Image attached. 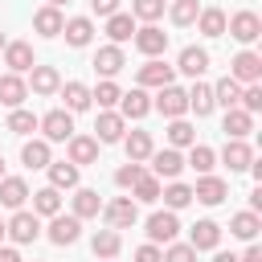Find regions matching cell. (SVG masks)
Here are the masks:
<instances>
[{
  "label": "cell",
  "mask_w": 262,
  "mask_h": 262,
  "mask_svg": "<svg viewBox=\"0 0 262 262\" xmlns=\"http://www.w3.org/2000/svg\"><path fill=\"white\" fill-rule=\"evenodd\" d=\"M237 106H242L246 115H258V111H262V82H250V86H242V98H237Z\"/></svg>",
  "instance_id": "obj_47"
},
{
  "label": "cell",
  "mask_w": 262,
  "mask_h": 262,
  "mask_svg": "<svg viewBox=\"0 0 262 262\" xmlns=\"http://www.w3.org/2000/svg\"><path fill=\"white\" fill-rule=\"evenodd\" d=\"M237 262H262V246H258V242H250V246H246V254H242Z\"/></svg>",
  "instance_id": "obj_52"
},
{
  "label": "cell",
  "mask_w": 262,
  "mask_h": 262,
  "mask_svg": "<svg viewBox=\"0 0 262 262\" xmlns=\"http://www.w3.org/2000/svg\"><path fill=\"white\" fill-rule=\"evenodd\" d=\"M196 29H201L205 37H221V33H225V12H221V8H201V12H196Z\"/></svg>",
  "instance_id": "obj_42"
},
{
  "label": "cell",
  "mask_w": 262,
  "mask_h": 262,
  "mask_svg": "<svg viewBox=\"0 0 262 262\" xmlns=\"http://www.w3.org/2000/svg\"><path fill=\"white\" fill-rule=\"evenodd\" d=\"M147 111H151V98H147L143 86H135V90H127V94L119 98V115H123V119H143Z\"/></svg>",
  "instance_id": "obj_26"
},
{
  "label": "cell",
  "mask_w": 262,
  "mask_h": 262,
  "mask_svg": "<svg viewBox=\"0 0 262 262\" xmlns=\"http://www.w3.org/2000/svg\"><path fill=\"white\" fill-rule=\"evenodd\" d=\"M225 29H229V37L237 41V45H254L258 37H262V20H258V12H250V8H242V12H233L229 20H225Z\"/></svg>",
  "instance_id": "obj_3"
},
{
  "label": "cell",
  "mask_w": 262,
  "mask_h": 262,
  "mask_svg": "<svg viewBox=\"0 0 262 262\" xmlns=\"http://www.w3.org/2000/svg\"><path fill=\"white\" fill-rule=\"evenodd\" d=\"M61 98H66V106L61 111H70V115H78V111H90V86L86 82H61V90H57Z\"/></svg>",
  "instance_id": "obj_22"
},
{
  "label": "cell",
  "mask_w": 262,
  "mask_h": 262,
  "mask_svg": "<svg viewBox=\"0 0 262 262\" xmlns=\"http://www.w3.org/2000/svg\"><path fill=\"white\" fill-rule=\"evenodd\" d=\"M49 4H53V8H61V4H70V0H49Z\"/></svg>",
  "instance_id": "obj_57"
},
{
  "label": "cell",
  "mask_w": 262,
  "mask_h": 262,
  "mask_svg": "<svg viewBox=\"0 0 262 262\" xmlns=\"http://www.w3.org/2000/svg\"><path fill=\"white\" fill-rule=\"evenodd\" d=\"M66 151H70V164H98V139L94 135H70L66 139Z\"/></svg>",
  "instance_id": "obj_17"
},
{
  "label": "cell",
  "mask_w": 262,
  "mask_h": 262,
  "mask_svg": "<svg viewBox=\"0 0 262 262\" xmlns=\"http://www.w3.org/2000/svg\"><path fill=\"white\" fill-rule=\"evenodd\" d=\"M213 262H237V254H225L221 250V254H213Z\"/></svg>",
  "instance_id": "obj_55"
},
{
  "label": "cell",
  "mask_w": 262,
  "mask_h": 262,
  "mask_svg": "<svg viewBox=\"0 0 262 262\" xmlns=\"http://www.w3.org/2000/svg\"><path fill=\"white\" fill-rule=\"evenodd\" d=\"M102 213V196L98 188H74V217L86 221V217H98Z\"/></svg>",
  "instance_id": "obj_33"
},
{
  "label": "cell",
  "mask_w": 262,
  "mask_h": 262,
  "mask_svg": "<svg viewBox=\"0 0 262 262\" xmlns=\"http://www.w3.org/2000/svg\"><path fill=\"white\" fill-rule=\"evenodd\" d=\"M29 201V184L20 176H0V205L4 209H20Z\"/></svg>",
  "instance_id": "obj_29"
},
{
  "label": "cell",
  "mask_w": 262,
  "mask_h": 262,
  "mask_svg": "<svg viewBox=\"0 0 262 262\" xmlns=\"http://www.w3.org/2000/svg\"><path fill=\"white\" fill-rule=\"evenodd\" d=\"M123 147H127V160H131V164H143V160L156 151L151 131H127V135H123Z\"/></svg>",
  "instance_id": "obj_27"
},
{
  "label": "cell",
  "mask_w": 262,
  "mask_h": 262,
  "mask_svg": "<svg viewBox=\"0 0 262 262\" xmlns=\"http://www.w3.org/2000/svg\"><path fill=\"white\" fill-rule=\"evenodd\" d=\"M147 160H151V176L156 180H180V172H184V156L176 147H160Z\"/></svg>",
  "instance_id": "obj_8"
},
{
  "label": "cell",
  "mask_w": 262,
  "mask_h": 262,
  "mask_svg": "<svg viewBox=\"0 0 262 262\" xmlns=\"http://www.w3.org/2000/svg\"><path fill=\"white\" fill-rule=\"evenodd\" d=\"M61 29H66L61 8L45 4V8H37V12H33V33H41V37H61Z\"/></svg>",
  "instance_id": "obj_19"
},
{
  "label": "cell",
  "mask_w": 262,
  "mask_h": 262,
  "mask_svg": "<svg viewBox=\"0 0 262 262\" xmlns=\"http://www.w3.org/2000/svg\"><path fill=\"white\" fill-rule=\"evenodd\" d=\"M160 188H164V180H156L151 172H143V176L131 184V201H135V205H156V201H160Z\"/></svg>",
  "instance_id": "obj_36"
},
{
  "label": "cell",
  "mask_w": 262,
  "mask_h": 262,
  "mask_svg": "<svg viewBox=\"0 0 262 262\" xmlns=\"http://www.w3.org/2000/svg\"><path fill=\"white\" fill-rule=\"evenodd\" d=\"M25 98H29V86H25V78H20V74H0V102H4L8 111H16Z\"/></svg>",
  "instance_id": "obj_24"
},
{
  "label": "cell",
  "mask_w": 262,
  "mask_h": 262,
  "mask_svg": "<svg viewBox=\"0 0 262 262\" xmlns=\"http://www.w3.org/2000/svg\"><path fill=\"white\" fill-rule=\"evenodd\" d=\"M176 70H180L184 78L201 82V74L209 70V49H201V45H184V49H180V57H176Z\"/></svg>",
  "instance_id": "obj_13"
},
{
  "label": "cell",
  "mask_w": 262,
  "mask_h": 262,
  "mask_svg": "<svg viewBox=\"0 0 262 262\" xmlns=\"http://www.w3.org/2000/svg\"><path fill=\"white\" fill-rule=\"evenodd\" d=\"M119 4H123V0H90L94 16H102V20H106V16H115V12H119Z\"/></svg>",
  "instance_id": "obj_51"
},
{
  "label": "cell",
  "mask_w": 262,
  "mask_h": 262,
  "mask_svg": "<svg viewBox=\"0 0 262 262\" xmlns=\"http://www.w3.org/2000/svg\"><path fill=\"white\" fill-rule=\"evenodd\" d=\"M131 45H135L143 57H164V49H168V33H164L160 25H143V29H135Z\"/></svg>",
  "instance_id": "obj_10"
},
{
  "label": "cell",
  "mask_w": 262,
  "mask_h": 262,
  "mask_svg": "<svg viewBox=\"0 0 262 262\" xmlns=\"http://www.w3.org/2000/svg\"><path fill=\"white\" fill-rule=\"evenodd\" d=\"M4 229H8V237H12L16 246H29V242L41 237V217L29 213V209H16V213L4 221Z\"/></svg>",
  "instance_id": "obj_5"
},
{
  "label": "cell",
  "mask_w": 262,
  "mask_h": 262,
  "mask_svg": "<svg viewBox=\"0 0 262 262\" xmlns=\"http://www.w3.org/2000/svg\"><path fill=\"white\" fill-rule=\"evenodd\" d=\"M4 66H8V74H29V70L37 66L33 45H29V41H8V45H4Z\"/></svg>",
  "instance_id": "obj_15"
},
{
  "label": "cell",
  "mask_w": 262,
  "mask_h": 262,
  "mask_svg": "<svg viewBox=\"0 0 262 262\" xmlns=\"http://www.w3.org/2000/svg\"><path fill=\"white\" fill-rule=\"evenodd\" d=\"M37 131H41V139L45 143H66L70 135H74V115L70 111H49V115H41L37 119Z\"/></svg>",
  "instance_id": "obj_2"
},
{
  "label": "cell",
  "mask_w": 262,
  "mask_h": 262,
  "mask_svg": "<svg viewBox=\"0 0 262 262\" xmlns=\"http://www.w3.org/2000/svg\"><path fill=\"white\" fill-rule=\"evenodd\" d=\"M188 111H192L196 119L213 115V86H209V82H192V90H188Z\"/></svg>",
  "instance_id": "obj_38"
},
{
  "label": "cell",
  "mask_w": 262,
  "mask_h": 262,
  "mask_svg": "<svg viewBox=\"0 0 262 262\" xmlns=\"http://www.w3.org/2000/svg\"><path fill=\"white\" fill-rule=\"evenodd\" d=\"M8 131H12V135H33V131H37V115L25 111V106H16V111L8 115Z\"/></svg>",
  "instance_id": "obj_46"
},
{
  "label": "cell",
  "mask_w": 262,
  "mask_h": 262,
  "mask_svg": "<svg viewBox=\"0 0 262 262\" xmlns=\"http://www.w3.org/2000/svg\"><path fill=\"white\" fill-rule=\"evenodd\" d=\"M164 262H196V250H192L188 242H168Z\"/></svg>",
  "instance_id": "obj_48"
},
{
  "label": "cell",
  "mask_w": 262,
  "mask_h": 262,
  "mask_svg": "<svg viewBox=\"0 0 262 262\" xmlns=\"http://www.w3.org/2000/svg\"><path fill=\"white\" fill-rule=\"evenodd\" d=\"M188 246H192L196 254H201V250H217V246H221V225H217V221H209V217H205V221H196V225L188 229Z\"/></svg>",
  "instance_id": "obj_18"
},
{
  "label": "cell",
  "mask_w": 262,
  "mask_h": 262,
  "mask_svg": "<svg viewBox=\"0 0 262 262\" xmlns=\"http://www.w3.org/2000/svg\"><path fill=\"white\" fill-rule=\"evenodd\" d=\"M135 82L143 90H160V86H172L176 82V66H168L164 57H147L139 70H135Z\"/></svg>",
  "instance_id": "obj_1"
},
{
  "label": "cell",
  "mask_w": 262,
  "mask_h": 262,
  "mask_svg": "<svg viewBox=\"0 0 262 262\" xmlns=\"http://www.w3.org/2000/svg\"><path fill=\"white\" fill-rule=\"evenodd\" d=\"M258 209H262V188H254V192H250V213H258Z\"/></svg>",
  "instance_id": "obj_54"
},
{
  "label": "cell",
  "mask_w": 262,
  "mask_h": 262,
  "mask_svg": "<svg viewBox=\"0 0 262 262\" xmlns=\"http://www.w3.org/2000/svg\"><path fill=\"white\" fill-rule=\"evenodd\" d=\"M123 135H127V119H123L119 111H98V119H94V139H98V143H123Z\"/></svg>",
  "instance_id": "obj_11"
},
{
  "label": "cell",
  "mask_w": 262,
  "mask_h": 262,
  "mask_svg": "<svg viewBox=\"0 0 262 262\" xmlns=\"http://www.w3.org/2000/svg\"><path fill=\"white\" fill-rule=\"evenodd\" d=\"M4 237H8V229H4V221H0V246H4Z\"/></svg>",
  "instance_id": "obj_56"
},
{
  "label": "cell",
  "mask_w": 262,
  "mask_h": 262,
  "mask_svg": "<svg viewBox=\"0 0 262 262\" xmlns=\"http://www.w3.org/2000/svg\"><path fill=\"white\" fill-rule=\"evenodd\" d=\"M20 164H25V168H49V164H53L49 143H45V139H25V147H20Z\"/></svg>",
  "instance_id": "obj_35"
},
{
  "label": "cell",
  "mask_w": 262,
  "mask_h": 262,
  "mask_svg": "<svg viewBox=\"0 0 262 262\" xmlns=\"http://www.w3.org/2000/svg\"><path fill=\"white\" fill-rule=\"evenodd\" d=\"M61 37H66V45L82 49V45H90V41H94V20H90V16H70V20H66V29H61Z\"/></svg>",
  "instance_id": "obj_21"
},
{
  "label": "cell",
  "mask_w": 262,
  "mask_h": 262,
  "mask_svg": "<svg viewBox=\"0 0 262 262\" xmlns=\"http://www.w3.org/2000/svg\"><path fill=\"white\" fill-rule=\"evenodd\" d=\"M229 196V184L221 180V176H196V184H192V201H201V205H221Z\"/></svg>",
  "instance_id": "obj_14"
},
{
  "label": "cell",
  "mask_w": 262,
  "mask_h": 262,
  "mask_svg": "<svg viewBox=\"0 0 262 262\" xmlns=\"http://www.w3.org/2000/svg\"><path fill=\"white\" fill-rule=\"evenodd\" d=\"M123 66H127V57H123V45H102V49L94 53V70H98L102 78H115Z\"/></svg>",
  "instance_id": "obj_25"
},
{
  "label": "cell",
  "mask_w": 262,
  "mask_h": 262,
  "mask_svg": "<svg viewBox=\"0 0 262 262\" xmlns=\"http://www.w3.org/2000/svg\"><path fill=\"white\" fill-rule=\"evenodd\" d=\"M131 16L143 25H156L164 16V0H131Z\"/></svg>",
  "instance_id": "obj_45"
},
{
  "label": "cell",
  "mask_w": 262,
  "mask_h": 262,
  "mask_svg": "<svg viewBox=\"0 0 262 262\" xmlns=\"http://www.w3.org/2000/svg\"><path fill=\"white\" fill-rule=\"evenodd\" d=\"M221 160L229 164V172H246V168L254 164V147H250L246 139H225V147H221Z\"/></svg>",
  "instance_id": "obj_20"
},
{
  "label": "cell",
  "mask_w": 262,
  "mask_h": 262,
  "mask_svg": "<svg viewBox=\"0 0 262 262\" xmlns=\"http://www.w3.org/2000/svg\"><path fill=\"white\" fill-rule=\"evenodd\" d=\"M0 262H25V258H20L12 246H0Z\"/></svg>",
  "instance_id": "obj_53"
},
{
  "label": "cell",
  "mask_w": 262,
  "mask_h": 262,
  "mask_svg": "<svg viewBox=\"0 0 262 262\" xmlns=\"http://www.w3.org/2000/svg\"><path fill=\"white\" fill-rule=\"evenodd\" d=\"M229 78H233V82H242V86L262 82V53H254V49L233 53V61H229Z\"/></svg>",
  "instance_id": "obj_7"
},
{
  "label": "cell",
  "mask_w": 262,
  "mask_h": 262,
  "mask_svg": "<svg viewBox=\"0 0 262 262\" xmlns=\"http://www.w3.org/2000/svg\"><path fill=\"white\" fill-rule=\"evenodd\" d=\"M151 106H156L164 119H184V115H188V90H180L176 82H172V86H160L156 98H151Z\"/></svg>",
  "instance_id": "obj_4"
},
{
  "label": "cell",
  "mask_w": 262,
  "mask_h": 262,
  "mask_svg": "<svg viewBox=\"0 0 262 262\" xmlns=\"http://www.w3.org/2000/svg\"><path fill=\"white\" fill-rule=\"evenodd\" d=\"M102 217H106V229H131L139 221V205L131 196H115L102 205Z\"/></svg>",
  "instance_id": "obj_6"
},
{
  "label": "cell",
  "mask_w": 262,
  "mask_h": 262,
  "mask_svg": "<svg viewBox=\"0 0 262 262\" xmlns=\"http://www.w3.org/2000/svg\"><path fill=\"white\" fill-rule=\"evenodd\" d=\"M90 250H94V258H98V262L119 258V250H123V233H119V229H98V233L90 237Z\"/></svg>",
  "instance_id": "obj_23"
},
{
  "label": "cell",
  "mask_w": 262,
  "mask_h": 262,
  "mask_svg": "<svg viewBox=\"0 0 262 262\" xmlns=\"http://www.w3.org/2000/svg\"><path fill=\"white\" fill-rule=\"evenodd\" d=\"M33 94H41V98H49V94H57L61 90V74L53 70V66H33L29 70V82H25Z\"/></svg>",
  "instance_id": "obj_16"
},
{
  "label": "cell",
  "mask_w": 262,
  "mask_h": 262,
  "mask_svg": "<svg viewBox=\"0 0 262 262\" xmlns=\"http://www.w3.org/2000/svg\"><path fill=\"white\" fill-rule=\"evenodd\" d=\"M237 98H242V82H233L229 74L213 86V106H225V111H233L237 106Z\"/></svg>",
  "instance_id": "obj_40"
},
{
  "label": "cell",
  "mask_w": 262,
  "mask_h": 262,
  "mask_svg": "<svg viewBox=\"0 0 262 262\" xmlns=\"http://www.w3.org/2000/svg\"><path fill=\"white\" fill-rule=\"evenodd\" d=\"M0 176H4V156H0Z\"/></svg>",
  "instance_id": "obj_59"
},
{
  "label": "cell",
  "mask_w": 262,
  "mask_h": 262,
  "mask_svg": "<svg viewBox=\"0 0 262 262\" xmlns=\"http://www.w3.org/2000/svg\"><path fill=\"white\" fill-rule=\"evenodd\" d=\"M196 143V127L188 119H168V147H192Z\"/></svg>",
  "instance_id": "obj_39"
},
{
  "label": "cell",
  "mask_w": 262,
  "mask_h": 262,
  "mask_svg": "<svg viewBox=\"0 0 262 262\" xmlns=\"http://www.w3.org/2000/svg\"><path fill=\"white\" fill-rule=\"evenodd\" d=\"M4 45H8V41H4V33H0V49H4Z\"/></svg>",
  "instance_id": "obj_58"
},
{
  "label": "cell",
  "mask_w": 262,
  "mask_h": 262,
  "mask_svg": "<svg viewBox=\"0 0 262 262\" xmlns=\"http://www.w3.org/2000/svg\"><path fill=\"white\" fill-rule=\"evenodd\" d=\"M196 12H201V4L196 0H172V8H168V16H172V25H196Z\"/></svg>",
  "instance_id": "obj_44"
},
{
  "label": "cell",
  "mask_w": 262,
  "mask_h": 262,
  "mask_svg": "<svg viewBox=\"0 0 262 262\" xmlns=\"http://www.w3.org/2000/svg\"><path fill=\"white\" fill-rule=\"evenodd\" d=\"M106 262H115V258H106Z\"/></svg>",
  "instance_id": "obj_60"
},
{
  "label": "cell",
  "mask_w": 262,
  "mask_h": 262,
  "mask_svg": "<svg viewBox=\"0 0 262 262\" xmlns=\"http://www.w3.org/2000/svg\"><path fill=\"white\" fill-rule=\"evenodd\" d=\"M135 262H164V250L151 246V242H143V246L135 250Z\"/></svg>",
  "instance_id": "obj_50"
},
{
  "label": "cell",
  "mask_w": 262,
  "mask_h": 262,
  "mask_svg": "<svg viewBox=\"0 0 262 262\" xmlns=\"http://www.w3.org/2000/svg\"><path fill=\"white\" fill-rule=\"evenodd\" d=\"M258 229H262V217H258V213H250V209H242V213H233V217H229V233H233V237H242V242H254V237H258Z\"/></svg>",
  "instance_id": "obj_34"
},
{
  "label": "cell",
  "mask_w": 262,
  "mask_h": 262,
  "mask_svg": "<svg viewBox=\"0 0 262 262\" xmlns=\"http://www.w3.org/2000/svg\"><path fill=\"white\" fill-rule=\"evenodd\" d=\"M90 98H98V106H102V111H111V106H119L123 90H119V82H115V78H102V82H98V90H90Z\"/></svg>",
  "instance_id": "obj_43"
},
{
  "label": "cell",
  "mask_w": 262,
  "mask_h": 262,
  "mask_svg": "<svg viewBox=\"0 0 262 262\" xmlns=\"http://www.w3.org/2000/svg\"><path fill=\"white\" fill-rule=\"evenodd\" d=\"M143 172H147L143 164H131V160H127V164H123V168L115 172V184H119V188H131V184H135V180H139Z\"/></svg>",
  "instance_id": "obj_49"
},
{
  "label": "cell",
  "mask_w": 262,
  "mask_h": 262,
  "mask_svg": "<svg viewBox=\"0 0 262 262\" xmlns=\"http://www.w3.org/2000/svg\"><path fill=\"white\" fill-rule=\"evenodd\" d=\"M135 16L131 12H115V16H106V37H111V45H123V41H131L135 37Z\"/></svg>",
  "instance_id": "obj_30"
},
{
  "label": "cell",
  "mask_w": 262,
  "mask_h": 262,
  "mask_svg": "<svg viewBox=\"0 0 262 262\" xmlns=\"http://www.w3.org/2000/svg\"><path fill=\"white\" fill-rule=\"evenodd\" d=\"M29 196H33V213H37V217H57V213H61V192H57V188L45 184V188H37V192H29Z\"/></svg>",
  "instance_id": "obj_37"
},
{
  "label": "cell",
  "mask_w": 262,
  "mask_h": 262,
  "mask_svg": "<svg viewBox=\"0 0 262 262\" xmlns=\"http://www.w3.org/2000/svg\"><path fill=\"white\" fill-rule=\"evenodd\" d=\"M221 131H225V139H246V135L254 131V115H246L242 106H233V111H225Z\"/></svg>",
  "instance_id": "obj_31"
},
{
  "label": "cell",
  "mask_w": 262,
  "mask_h": 262,
  "mask_svg": "<svg viewBox=\"0 0 262 262\" xmlns=\"http://www.w3.org/2000/svg\"><path fill=\"white\" fill-rule=\"evenodd\" d=\"M160 196H164V209H168V213H180L184 205H192V184L168 180V188H160Z\"/></svg>",
  "instance_id": "obj_32"
},
{
  "label": "cell",
  "mask_w": 262,
  "mask_h": 262,
  "mask_svg": "<svg viewBox=\"0 0 262 262\" xmlns=\"http://www.w3.org/2000/svg\"><path fill=\"white\" fill-rule=\"evenodd\" d=\"M78 237H82V221H78L74 213L49 217V242H53V246H74Z\"/></svg>",
  "instance_id": "obj_12"
},
{
  "label": "cell",
  "mask_w": 262,
  "mask_h": 262,
  "mask_svg": "<svg viewBox=\"0 0 262 262\" xmlns=\"http://www.w3.org/2000/svg\"><path fill=\"white\" fill-rule=\"evenodd\" d=\"M176 233H180V217L176 213H168V209H160V213H151L147 217V242L151 246H168V242H176Z\"/></svg>",
  "instance_id": "obj_9"
},
{
  "label": "cell",
  "mask_w": 262,
  "mask_h": 262,
  "mask_svg": "<svg viewBox=\"0 0 262 262\" xmlns=\"http://www.w3.org/2000/svg\"><path fill=\"white\" fill-rule=\"evenodd\" d=\"M45 172H49V188L61 192V188H78V172H82V168L70 164V160H53Z\"/></svg>",
  "instance_id": "obj_28"
},
{
  "label": "cell",
  "mask_w": 262,
  "mask_h": 262,
  "mask_svg": "<svg viewBox=\"0 0 262 262\" xmlns=\"http://www.w3.org/2000/svg\"><path fill=\"white\" fill-rule=\"evenodd\" d=\"M213 164H217V151H213V147H205V143H192V147H188L184 168H196V176H209Z\"/></svg>",
  "instance_id": "obj_41"
}]
</instances>
